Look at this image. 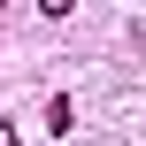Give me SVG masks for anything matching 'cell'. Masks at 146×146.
Returning <instances> with one entry per match:
<instances>
[{
  "label": "cell",
  "mask_w": 146,
  "mask_h": 146,
  "mask_svg": "<svg viewBox=\"0 0 146 146\" xmlns=\"http://www.w3.org/2000/svg\"><path fill=\"white\" fill-rule=\"evenodd\" d=\"M0 8H8V0H0Z\"/></svg>",
  "instance_id": "3"
},
{
  "label": "cell",
  "mask_w": 146,
  "mask_h": 146,
  "mask_svg": "<svg viewBox=\"0 0 146 146\" xmlns=\"http://www.w3.org/2000/svg\"><path fill=\"white\" fill-rule=\"evenodd\" d=\"M38 8H46V15H54V23H62V15H69V8H77V0H38Z\"/></svg>",
  "instance_id": "1"
},
{
  "label": "cell",
  "mask_w": 146,
  "mask_h": 146,
  "mask_svg": "<svg viewBox=\"0 0 146 146\" xmlns=\"http://www.w3.org/2000/svg\"><path fill=\"white\" fill-rule=\"evenodd\" d=\"M0 146H23V139H15V123H0Z\"/></svg>",
  "instance_id": "2"
}]
</instances>
